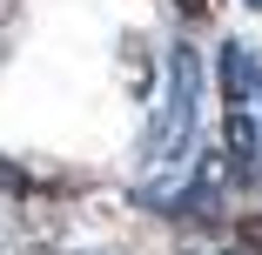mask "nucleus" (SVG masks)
<instances>
[{"instance_id": "1", "label": "nucleus", "mask_w": 262, "mask_h": 255, "mask_svg": "<svg viewBox=\"0 0 262 255\" xmlns=\"http://www.w3.org/2000/svg\"><path fill=\"white\" fill-rule=\"evenodd\" d=\"M195 108H202V54L188 40L168 47V81H162V108L148 128V168L155 175H182L188 148H195Z\"/></svg>"}, {"instance_id": "2", "label": "nucleus", "mask_w": 262, "mask_h": 255, "mask_svg": "<svg viewBox=\"0 0 262 255\" xmlns=\"http://www.w3.org/2000/svg\"><path fill=\"white\" fill-rule=\"evenodd\" d=\"M255 47L249 40H229L222 47V141H229V181L235 188H255L262 181V121H255V101H249V81H255Z\"/></svg>"}, {"instance_id": "3", "label": "nucleus", "mask_w": 262, "mask_h": 255, "mask_svg": "<svg viewBox=\"0 0 262 255\" xmlns=\"http://www.w3.org/2000/svg\"><path fill=\"white\" fill-rule=\"evenodd\" d=\"M235 235H242V255H262V215H242Z\"/></svg>"}, {"instance_id": "4", "label": "nucleus", "mask_w": 262, "mask_h": 255, "mask_svg": "<svg viewBox=\"0 0 262 255\" xmlns=\"http://www.w3.org/2000/svg\"><path fill=\"white\" fill-rule=\"evenodd\" d=\"M249 101H255V121H262V67H255V81H249Z\"/></svg>"}, {"instance_id": "5", "label": "nucleus", "mask_w": 262, "mask_h": 255, "mask_svg": "<svg viewBox=\"0 0 262 255\" xmlns=\"http://www.w3.org/2000/svg\"><path fill=\"white\" fill-rule=\"evenodd\" d=\"M175 7H182V14H188V20H195V14H202V7H208V0H175Z\"/></svg>"}, {"instance_id": "6", "label": "nucleus", "mask_w": 262, "mask_h": 255, "mask_svg": "<svg viewBox=\"0 0 262 255\" xmlns=\"http://www.w3.org/2000/svg\"><path fill=\"white\" fill-rule=\"evenodd\" d=\"M249 7H262V0H249Z\"/></svg>"}]
</instances>
